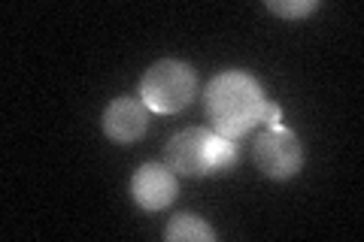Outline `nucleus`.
Returning a JSON list of instances; mask_svg holds the SVG:
<instances>
[{
	"label": "nucleus",
	"mask_w": 364,
	"mask_h": 242,
	"mask_svg": "<svg viewBox=\"0 0 364 242\" xmlns=\"http://www.w3.org/2000/svg\"><path fill=\"white\" fill-rule=\"evenodd\" d=\"M255 164L267 179H291L304 167V145L289 128H267L255 136Z\"/></svg>",
	"instance_id": "20e7f679"
},
{
	"label": "nucleus",
	"mask_w": 364,
	"mask_h": 242,
	"mask_svg": "<svg viewBox=\"0 0 364 242\" xmlns=\"http://www.w3.org/2000/svg\"><path fill=\"white\" fill-rule=\"evenodd\" d=\"M146 128H149V109L140 97L122 94L116 100L107 103L104 109V133L112 143H136L146 136Z\"/></svg>",
	"instance_id": "423d86ee"
},
{
	"label": "nucleus",
	"mask_w": 364,
	"mask_h": 242,
	"mask_svg": "<svg viewBox=\"0 0 364 242\" xmlns=\"http://www.w3.org/2000/svg\"><path fill=\"white\" fill-rule=\"evenodd\" d=\"M267 94L261 82L246 70H222L210 79L207 94H203V109L213 124V131L225 140H243L249 131H255L264 121Z\"/></svg>",
	"instance_id": "f257e3e1"
},
{
	"label": "nucleus",
	"mask_w": 364,
	"mask_h": 242,
	"mask_svg": "<svg viewBox=\"0 0 364 242\" xmlns=\"http://www.w3.org/2000/svg\"><path fill=\"white\" fill-rule=\"evenodd\" d=\"M164 164L179 176H215L237 164V143L225 140L213 128H186L170 136Z\"/></svg>",
	"instance_id": "f03ea898"
},
{
	"label": "nucleus",
	"mask_w": 364,
	"mask_h": 242,
	"mask_svg": "<svg viewBox=\"0 0 364 242\" xmlns=\"http://www.w3.org/2000/svg\"><path fill=\"white\" fill-rule=\"evenodd\" d=\"M273 16H279V18H289V21H298V18H306V16H313L318 6V0H267L264 4Z\"/></svg>",
	"instance_id": "6e6552de"
},
{
	"label": "nucleus",
	"mask_w": 364,
	"mask_h": 242,
	"mask_svg": "<svg viewBox=\"0 0 364 242\" xmlns=\"http://www.w3.org/2000/svg\"><path fill=\"white\" fill-rule=\"evenodd\" d=\"M261 124H267L270 131H277V128H282V109H279V103H267V109H264V121Z\"/></svg>",
	"instance_id": "1a4fd4ad"
},
{
	"label": "nucleus",
	"mask_w": 364,
	"mask_h": 242,
	"mask_svg": "<svg viewBox=\"0 0 364 242\" xmlns=\"http://www.w3.org/2000/svg\"><path fill=\"white\" fill-rule=\"evenodd\" d=\"M167 242H215V230L195 212H179L164 227Z\"/></svg>",
	"instance_id": "0eeeda50"
},
{
	"label": "nucleus",
	"mask_w": 364,
	"mask_h": 242,
	"mask_svg": "<svg viewBox=\"0 0 364 242\" xmlns=\"http://www.w3.org/2000/svg\"><path fill=\"white\" fill-rule=\"evenodd\" d=\"M176 172L167 164H143L131 179V197L146 212H161L176 200Z\"/></svg>",
	"instance_id": "39448f33"
},
{
	"label": "nucleus",
	"mask_w": 364,
	"mask_h": 242,
	"mask_svg": "<svg viewBox=\"0 0 364 242\" xmlns=\"http://www.w3.org/2000/svg\"><path fill=\"white\" fill-rule=\"evenodd\" d=\"M198 94V73L195 67L176 57H164V61L152 64L143 73L140 82V100L149 112L158 115H173L186 109Z\"/></svg>",
	"instance_id": "7ed1b4c3"
}]
</instances>
